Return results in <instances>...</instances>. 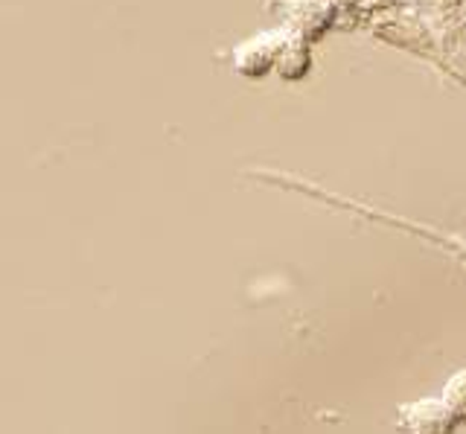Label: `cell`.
I'll return each mask as SVG.
<instances>
[{
	"mask_svg": "<svg viewBox=\"0 0 466 434\" xmlns=\"http://www.w3.org/2000/svg\"><path fill=\"white\" fill-rule=\"evenodd\" d=\"M441 402L446 405V411L451 414L455 423H466V368L458 370L446 382V390H443Z\"/></svg>",
	"mask_w": 466,
	"mask_h": 434,
	"instance_id": "2",
	"label": "cell"
},
{
	"mask_svg": "<svg viewBox=\"0 0 466 434\" xmlns=\"http://www.w3.org/2000/svg\"><path fill=\"white\" fill-rule=\"evenodd\" d=\"M397 426L402 434H451L458 423L451 419L441 399H420L402 405Z\"/></svg>",
	"mask_w": 466,
	"mask_h": 434,
	"instance_id": "1",
	"label": "cell"
}]
</instances>
